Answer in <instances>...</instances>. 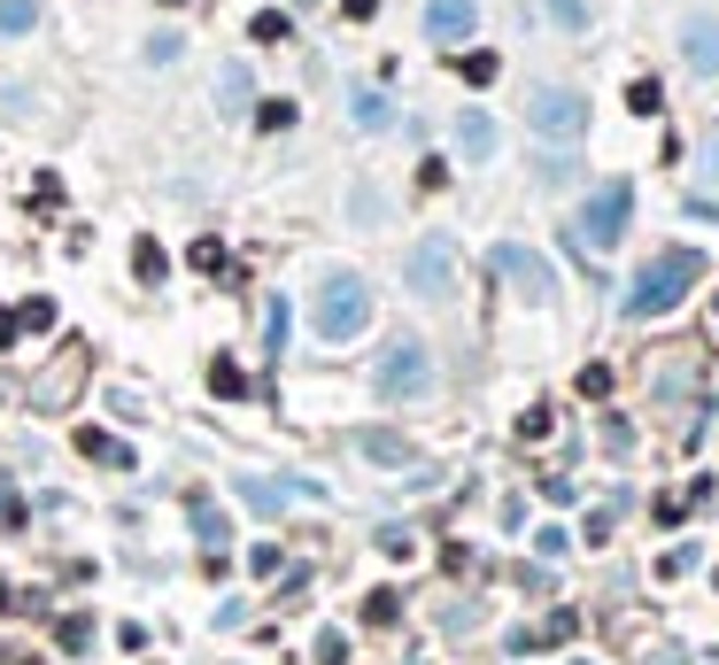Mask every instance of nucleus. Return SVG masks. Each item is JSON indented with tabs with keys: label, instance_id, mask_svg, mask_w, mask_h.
<instances>
[{
	"label": "nucleus",
	"instance_id": "obj_1",
	"mask_svg": "<svg viewBox=\"0 0 719 665\" xmlns=\"http://www.w3.org/2000/svg\"><path fill=\"white\" fill-rule=\"evenodd\" d=\"M704 271H711V264L696 256V247H666V256H650L635 279H626L619 310H626V317H666V310H681V294H688Z\"/></svg>",
	"mask_w": 719,
	"mask_h": 665
},
{
	"label": "nucleus",
	"instance_id": "obj_2",
	"mask_svg": "<svg viewBox=\"0 0 719 665\" xmlns=\"http://www.w3.org/2000/svg\"><path fill=\"white\" fill-rule=\"evenodd\" d=\"M310 332L317 341H356V332H372V279L364 271H325L317 294H310Z\"/></svg>",
	"mask_w": 719,
	"mask_h": 665
},
{
	"label": "nucleus",
	"instance_id": "obj_3",
	"mask_svg": "<svg viewBox=\"0 0 719 665\" xmlns=\"http://www.w3.org/2000/svg\"><path fill=\"white\" fill-rule=\"evenodd\" d=\"M372 395L380 402H426L433 395V349L418 332H395V341L372 356Z\"/></svg>",
	"mask_w": 719,
	"mask_h": 665
},
{
	"label": "nucleus",
	"instance_id": "obj_4",
	"mask_svg": "<svg viewBox=\"0 0 719 665\" xmlns=\"http://www.w3.org/2000/svg\"><path fill=\"white\" fill-rule=\"evenodd\" d=\"M626 225H635V186H626V179H603V186L580 202V240L611 256V247L626 240Z\"/></svg>",
	"mask_w": 719,
	"mask_h": 665
},
{
	"label": "nucleus",
	"instance_id": "obj_5",
	"mask_svg": "<svg viewBox=\"0 0 719 665\" xmlns=\"http://www.w3.org/2000/svg\"><path fill=\"white\" fill-rule=\"evenodd\" d=\"M410 294L418 302H448V294H457V240H448V232H426L410 247Z\"/></svg>",
	"mask_w": 719,
	"mask_h": 665
},
{
	"label": "nucleus",
	"instance_id": "obj_6",
	"mask_svg": "<svg viewBox=\"0 0 719 665\" xmlns=\"http://www.w3.org/2000/svg\"><path fill=\"white\" fill-rule=\"evenodd\" d=\"M526 124L542 132V140H580L588 94H580V86H534V94H526Z\"/></svg>",
	"mask_w": 719,
	"mask_h": 665
},
{
	"label": "nucleus",
	"instance_id": "obj_7",
	"mask_svg": "<svg viewBox=\"0 0 719 665\" xmlns=\"http://www.w3.org/2000/svg\"><path fill=\"white\" fill-rule=\"evenodd\" d=\"M488 271H503V287H511V294H526V302H558V271L534 256V247H518V240H495Z\"/></svg>",
	"mask_w": 719,
	"mask_h": 665
},
{
	"label": "nucleus",
	"instance_id": "obj_8",
	"mask_svg": "<svg viewBox=\"0 0 719 665\" xmlns=\"http://www.w3.org/2000/svg\"><path fill=\"white\" fill-rule=\"evenodd\" d=\"M77 379H85V349H70V356H55V364L39 372V387H32V402H39V410H62V402H77Z\"/></svg>",
	"mask_w": 719,
	"mask_h": 665
},
{
	"label": "nucleus",
	"instance_id": "obj_9",
	"mask_svg": "<svg viewBox=\"0 0 719 665\" xmlns=\"http://www.w3.org/2000/svg\"><path fill=\"white\" fill-rule=\"evenodd\" d=\"M472 24H480V9H472V0H426V39L457 47V39H472Z\"/></svg>",
	"mask_w": 719,
	"mask_h": 665
},
{
	"label": "nucleus",
	"instance_id": "obj_10",
	"mask_svg": "<svg viewBox=\"0 0 719 665\" xmlns=\"http://www.w3.org/2000/svg\"><path fill=\"white\" fill-rule=\"evenodd\" d=\"M681 62H688L696 77H719V24H711V16H688V24H681Z\"/></svg>",
	"mask_w": 719,
	"mask_h": 665
},
{
	"label": "nucleus",
	"instance_id": "obj_11",
	"mask_svg": "<svg viewBox=\"0 0 719 665\" xmlns=\"http://www.w3.org/2000/svg\"><path fill=\"white\" fill-rule=\"evenodd\" d=\"M457 147H465L472 162H495V147H503V124H495L488 109H465V117H457Z\"/></svg>",
	"mask_w": 719,
	"mask_h": 665
},
{
	"label": "nucleus",
	"instance_id": "obj_12",
	"mask_svg": "<svg viewBox=\"0 0 719 665\" xmlns=\"http://www.w3.org/2000/svg\"><path fill=\"white\" fill-rule=\"evenodd\" d=\"M248 101H255L248 62H217V117H248Z\"/></svg>",
	"mask_w": 719,
	"mask_h": 665
},
{
	"label": "nucleus",
	"instance_id": "obj_13",
	"mask_svg": "<svg viewBox=\"0 0 719 665\" xmlns=\"http://www.w3.org/2000/svg\"><path fill=\"white\" fill-rule=\"evenodd\" d=\"M77 457H94V464H109V472H132V442H117V434H101V426L77 434Z\"/></svg>",
	"mask_w": 719,
	"mask_h": 665
},
{
	"label": "nucleus",
	"instance_id": "obj_14",
	"mask_svg": "<svg viewBox=\"0 0 719 665\" xmlns=\"http://www.w3.org/2000/svg\"><path fill=\"white\" fill-rule=\"evenodd\" d=\"M348 117L364 124V132H387V124H395V101H387L380 86H356V94H348Z\"/></svg>",
	"mask_w": 719,
	"mask_h": 665
},
{
	"label": "nucleus",
	"instance_id": "obj_15",
	"mask_svg": "<svg viewBox=\"0 0 719 665\" xmlns=\"http://www.w3.org/2000/svg\"><path fill=\"white\" fill-rule=\"evenodd\" d=\"M163 271H170V264H163V247L140 232V240H132V279H140V287H163Z\"/></svg>",
	"mask_w": 719,
	"mask_h": 665
},
{
	"label": "nucleus",
	"instance_id": "obj_16",
	"mask_svg": "<svg viewBox=\"0 0 719 665\" xmlns=\"http://www.w3.org/2000/svg\"><path fill=\"white\" fill-rule=\"evenodd\" d=\"M39 32V0H0V39H24Z\"/></svg>",
	"mask_w": 719,
	"mask_h": 665
},
{
	"label": "nucleus",
	"instance_id": "obj_17",
	"mask_svg": "<svg viewBox=\"0 0 719 665\" xmlns=\"http://www.w3.org/2000/svg\"><path fill=\"white\" fill-rule=\"evenodd\" d=\"M364 457H372V464H395V472H403V464H410L418 449H410L403 434H364Z\"/></svg>",
	"mask_w": 719,
	"mask_h": 665
},
{
	"label": "nucleus",
	"instance_id": "obj_18",
	"mask_svg": "<svg viewBox=\"0 0 719 665\" xmlns=\"http://www.w3.org/2000/svg\"><path fill=\"white\" fill-rule=\"evenodd\" d=\"M550 24L558 32H596V0H550Z\"/></svg>",
	"mask_w": 719,
	"mask_h": 665
},
{
	"label": "nucleus",
	"instance_id": "obj_19",
	"mask_svg": "<svg viewBox=\"0 0 719 665\" xmlns=\"http://www.w3.org/2000/svg\"><path fill=\"white\" fill-rule=\"evenodd\" d=\"M287 325H295V310H287L279 294H272V310H263V349H272V356L287 349Z\"/></svg>",
	"mask_w": 719,
	"mask_h": 665
},
{
	"label": "nucleus",
	"instance_id": "obj_20",
	"mask_svg": "<svg viewBox=\"0 0 719 665\" xmlns=\"http://www.w3.org/2000/svg\"><path fill=\"white\" fill-rule=\"evenodd\" d=\"M209 387H217L225 402H240V395H248V372H240L232 356H217V364H209Z\"/></svg>",
	"mask_w": 719,
	"mask_h": 665
},
{
	"label": "nucleus",
	"instance_id": "obj_21",
	"mask_svg": "<svg viewBox=\"0 0 719 665\" xmlns=\"http://www.w3.org/2000/svg\"><path fill=\"white\" fill-rule=\"evenodd\" d=\"M395 612H403L395 589H372V596H364V619H372V627H395Z\"/></svg>",
	"mask_w": 719,
	"mask_h": 665
},
{
	"label": "nucleus",
	"instance_id": "obj_22",
	"mask_svg": "<svg viewBox=\"0 0 719 665\" xmlns=\"http://www.w3.org/2000/svg\"><path fill=\"white\" fill-rule=\"evenodd\" d=\"M55 202H62V179H55V171H39V179H32V209H39V217H55Z\"/></svg>",
	"mask_w": 719,
	"mask_h": 665
},
{
	"label": "nucleus",
	"instance_id": "obj_23",
	"mask_svg": "<svg viewBox=\"0 0 719 665\" xmlns=\"http://www.w3.org/2000/svg\"><path fill=\"white\" fill-rule=\"evenodd\" d=\"M194 534H202V549H217V542H225V511H209V504H194Z\"/></svg>",
	"mask_w": 719,
	"mask_h": 665
},
{
	"label": "nucleus",
	"instance_id": "obj_24",
	"mask_svg": "<svg viewBox=\"0 0 719 665\" xmlns=\"http://www.w3.org/2000/svg\"><path fill=\"white\" fill-rule=\"evenodd\" d=\"M187 264H194V271H225V240H194Z\"/></svg>",
	"mask_w": 719,
	"mask_h": 665
},
{
	"label": "nucleus",
	"instance_id": "obj_25",
	"mask_svg": "<svg viewBox=\"0 0 719 665\" xmlns=\"http://www.w3.org/2000/svg\"><path fill=\"white\" fill-rule=\"evenodd\" d=\"M626 109H635V117H658V109H666V94L643 77V86H626Z\"/></svg>",
	"mask_w": 719,
	"mask_h": 665
},
{
	"label": "nucleus",
	"instance_id": "obj_26",
	"mask_svg": "<svg viewBox=\"0 0 719 665\" xmlns=\"http://www.w3.org/2000/svg\"><path fill=\"white\" fill-rule=\"evenodd\" d=\"M55 642L77 657V650H94V627H85V619H62V627H55Z\"/></svg>",
	"mask_w": 719,
	"mask_h": 665
},
{
	"label": "nucleus",
	"instance_id": "obj_27",
	"mask_svg": "<svg viewBox=\"0 0 719 665\" xmlns=\"http://www.w3.org/2000/svg\"><path fill=\"white\" fill-rule=\"evenodd\" d=\"M16 325H32V332H47V325H55V302H47V294H32V302L16 310Z\"/></svg>",
	"mask_w": 719,
	"mask_h": 665
},
{
	"label": "nucleus",
	"instance_id": "obj_28",
	"mask_svg": "<svg viewBox=\"0 0 719 665\" xmlns=\"http://www.w3.org/2000/svg\"><path fill=\"white\" fill-rule=\"evenodd\" d=\"M255 124H263V132H287V124H295V101H263Z\"/></svg>",
	"mask_w": 719,
	"mask_h": 665
},
{
	"label": "nucleus",
	"instance_id": "obj_29",
	"mask_svg": "<svg viewBox=\"0 0 719 665\" xmlns=\"http://www.w3.org/2000/svg\"><path fill=\"white\" fill-rule=\"evenodd\" d=\"M603 449L626 457V449H635V426H626V419H603Z\"/></svg>",
	"mask_w": 719,
	"mask_h": 665
},
{
	"label": "nucleus",
	"instance_id": "obj_30",
	"mask_svg": "<svg viewBox=\"0 0 719 665\" xmlns=\"http://www.w3.org/2000/svg\"><path fill=\"white\" fill-rule=\"evenodd\" d=\"M542 434H550V402H534L526 419H518V442H542Z\"/></svg>",
	"mask_w": 719,
	"mask_h": 665
},
{
	"label": "nucleus",
	"instance_id": "obj_31",
	"mask_svg": "<svg viewBox=\"0 0 719 665\" xmlns=\"http://www.w3.org/2000/svg\"><path fill=\"white\" fill-rule=\"evenodd\" d=\"M580 395L603 402V395H611V364H588V372H580Z\"/></svg>",
	"mask_w": 719,
	"mask_h": 665
},
{
	"label": "nucleus",
	"instance_id": "obj_32",
	"mask_svg": "<svg viewBox=\"0 0 719 665\" xmlns=\"http://www.w3.org/2000/svg\"><path fill=\"white\" fill-rule=\"evenodd\" d=\"M348 202H356V209H348V217H356V225H380V217H387V209H380V194H364V186H356V194H348Z\"/></svg>",
	"mask_w": 719,
	"mask_h": 665
},
{
	"label": "nucleus",
	"instance_id": "obj_33",
	"mask_svg": "<svg viewBox=\"0 0 719 665\" xmlns=\"http://www.w3.org/2000/svg\"><path fill=\"white\" fill-rule=\"evenodd\" d=\"M248 32H255V39H287V9H263Z\"/></svg>",
	"mask_w": 719,
	"mask_h": 665
},
{
	"label": "nucleus",
	"instance_id": "obj_34",
	"mask_svg": "<svg viewBox=\"0 0 719 665\" xmlns=\"http://www.w3.org/2000/svg\"><path fill=\"white\" fill-rule=\"evenodd\" d=\"M534 549H542V557H565V549H573V534H565V527H542V534H534Z\"/></svg>",
	"mask_w": 719,
	"mask_h": 665
},
{
	"label": "nucleus",
	"instance_id": "obj_35",
	"mask_svg": "<svg viewBox=\"0 0 719 665\" xmlns=\"http://www.w3.org/2000/svg\"><path fill=\"white\" fill-rule=\"evenodd\" d=\"M0 527H9V534L24 527V495H16V487H0Z\"/></svg>",
	"mask_w": 719,
	"mask_h": 665
},
{
	"label": "nucleus",
	"instance_id": "obj_36",
	"mask_svg": "<svg viewBox=\"0 0 719 665\" xmlns=\"http://www.w3.org/2000/svg\"><path fill=\"white\" fill-rule=\"evenodd\" d=\"M178 47H187L178 32H155V39H147V62H178Z\"/></svg>",
	"mask_w": 719,
	"mask_h": 665
},
{
	"label": "nucleus",
	"instance_id": "obj_37",
	"mask_svg": "<svg viewBox=\"0 0 719 665\" xmlns=\"http://www.w3.org/2000/svg\"><path fill=\"white\" fill-rule=\"evenodd\" d=\"M658 572H666V580H681V572H696V542H681V549H673V557L658 565Z\"/></svg>",
	"mask_w": 719,
	"mask_h": 665
},
{
	"label": "nucleus",
	"instance_id": "obj_38",
	"mask_svg": "<svg viewBox=\"0 0 719 665\" xmlns=\"http://www.w3.org/2000/svg\"><path fill=\"white\" fill-rule=\"evenodd\" d=\"M465 77L472 86H495V55H465Z\"/></svg>",
	"mask_w": 719,
	"mask_h": 665
},
{
	"label": "nucleus",
	"instance_id": "obj_39",
	"mask_svg": "<svg viewBox=\"0 0 719 665\" xmlns=\"http://www.w3.org/2000/svg\"><path fill=\"white\" fill-rule=\"evenodd\" d=\"M573 627H580V619H573V612H558V619H550L542 634H534V642H573Z\"/></svg>",
	"mask_w": 719,
	"mask_h": 665
},
{
	"label": "nucleus",
	"instance_id": "obj_40",
	"mask_svg": "<svg viewBox=\"0 0 719 665\" xmlns=\"http://www.w3.org/2000/svg\"><path fill=\"white\" fill-rule=\"evenodd\" d=\"M340 16H348V24H372V16H380V0H340Z\"/></svg>",
	"mask_w": 719,
	"mask_h": 665
},
{
	"label": "nucleus",
	"instance_id": "obj_41",
	"mask_svg": "<svg viewBox=\"0 0 719 665\" xmlns=\"http://www.w3.org/2000/svg\"><path fill=\"white\" fill-rule=\"evenodd\" d=\"M340 657H348V642L340 634H317V665H340Z\"/></svg>",
	"mask_w": 719,
	"mask_h": 665
},
{
	"label": "nucleus",
	"instance_id": "obj_42",
	"mask_svg": "<svg viewBox=\"0 0 719 665\" xmlns=\"http://www.w3.org/2000/svg\"><path fill=\"white\" fill-rule=\"evenodd\" d=\"M16 332H24V325H16V310H0V349H9V341H16Z\"/></svg>",
	"mask_w": 719,
	"mask_h": 665
},
{
	"label": "nucleus",
	"instance_id": "obj_43",
	"mask_svg": "<svg viewBox=\"0 0 719 665\" xmlns=\"http://www.w3.org/2000/svg\"><path fill=\"white\" fill-rule=\"evenodd\" d=\"M696 162H704V179H719V140H711V147H704Z\"/></svg>",
	"mask_w": 719,
	"mask_h": 665
},
{
	"label": "nucleus",
	"instance_id": "obj_44",
	"mask_svg": "<svg viewBox=\"0 0 719 665\" xmlns=\"http://www.w3.org/2000/svg\"><path fill=\"white\" fill-rule=\"evenodd\" d=\"M163 9H178V0H163Z\"/></svg>",
	"mask_w": 719,
	"mask_h": 665
},
{
	"label": "nucleus",
	"instance_id": "obj_45",
	"mask_svg": "<svg viewBox=\"0 0 719 665\" xmlns=\"http://www.w3.org/2000/svg\"><path fill=\"white\" fill-rule=\"evenodd\" d=\"M302 9H310V0H302Z\"/></svg>",
	"mask_w": 719,
	"mask_h": 665
}]
</instances>
